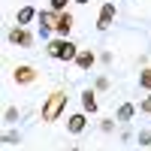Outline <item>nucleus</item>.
Returning <instances> with one entry per match:
<instances>
[{"instance_id": "obj_1", "label": "nucleus", "mask_w": 151, "mask_h": 151, "mask_svg": "<svg viewBox=\"0 0 151 151\" xmlns=\"http://www.w3.org/2000/svg\"><path fill=\"white\" fill-rule=\"evenodd\" d=\"M64 109H67V94H64V91H55V94L42 103V121H58Z\"/></svg>"}, {"instance_id": "obj_2", "label": "nucleus", "mask_w": 151, "mask_h": 151, "mask_svg": "<svg viewBox=\"0 0 151 151\" xmlns=\"http://www.w3.org/2000/svg\"><path fill=\"white\" fill-rule=\"evenodd\" d=\"M48 55H52L55 60H76V58H79V48H76L70 40L58 36V40L48 42Z\"/></svg>"}, {"instance_id": "obj_3", "label": "nucleus", "mask_w": 151, "mask_h": 151, "mask_svg": "<svg viewBox=\"0 0 151 151\" xmlns=\"http://www.w3.org/2000/svg\"><path fill=\"white\" fill-rule=\"evenodd\" d=\"M112 21H115V3H103L100 15H97V30H109Z\"/></svg>"}, {"instance_id": "obj_4", "label": "nucleus", "mask_w": 151, "mask_h": 151, "mask_svg": "<svg viewBox=\"0 0 151 151\" xmlns=\"http://www.w3.org/2000/svg\"><path fill=\"white\" fill-rule=\"evenodd\" d=\"M85 115H88V112H76V115H70V118H67V130H70V133H82V130L88 127V118H85Z\"/></svg>"}, {"instance_id": "obj_5", "label": "nucleus", "mask_w": 151, "mask_h": 151, "mask_svg": "<svg viewBox=\"0 0 151 151\" xmlns=\"http://www.w3.org/2000/svg\"><path fill=\"white\" fill-rule=\"evenodd\" d=\"M15 82H18V85H30V82H36V70L27 67V64L15 67Z\"/></svg>"}, {"instance_id": "obj_6", "label": "nucleus", "mask_w": 151, "mask_h": 151, "mask_svg": "<svg viewBox=\"0 0 151 151\" xmlns=\"http://www.w3.org/2000/svg\"><path fill=\"white\" fill-rule=\"evenodd\" d=\"M58 21H60V12H55V9L40 12V27H58Z\"/></svg>"}, {"instance_id": "obj_7", "label": "nucleus", "mask_w": 151, "mask_h": 151, "mask_svg": "<svg viewBox=\"0 0 151 151\" xmlns=\"http://www.w3.org/2000/svg\"><path fill=\"white\" fill-rule=\"evenodd\" d=\"M9 42H15V45H30L33 40H30V33H27V30H24L21 24H18L15 30H9Z\"/></svg>"}, {"instance_id": "obj_8", "label": "nucleus", "mask_w": 151, "mask_h": 151, "mask_svg": "<svg viewBox=\"0 0 151 151\" xmlns=\"http://www.w3.org/2000/svg\"><path fill=\"white\" fill-rule=\"evenodd\" d=\"M73 30V15H70V12H60V21H58V27H55V33L58 36H64V40H67V33Z\"/></svg>"}, {"instance_id": "obj_9", "label": "nucleus", "mask_w": 151, "mask_h": 151, "mask_svg": "<svg viewBox=\"0 0 151 151\" xmlns=\"http://www.w3.org/2000/svg\"><path fill=\"white\" fill-rule=\"evenodd\" d=\"M94 52H88V48H82V52H79V58H76V67H79V70H91L94 67Z\"/></svg>"}, {"instance_id": "obj_10", "label": "nucleus", "mask_w": 151, "mask_h": 151, "mask_svg": "<svg viewBox=\"0 0 151 151\" xmlns=\"http://www.w3.org/2000/svg\"><path fill=\"white\" fill-rule=\"evenodd\" d=\"M36 15H40V12H36L33 6H21V9L15 12V21H18V24H30Z\"/></svg>"}, {"instance_id": "obj_11", "label": "nucleus", "mask_w": 151, "mask_h": 151, "mask_svg": "<svg viewBox=\"0 0 151 151\" xmlns=\"http://www.w3.org/2000/svg\"><path fill=\"white\" fill-rule=\"evenodd\" d=\"M82 112H97V94L88 88V91H82Z\"/></svg>"}, {"instance_id": "obj_12", "label": "nucleus", "mask_w": 151, "mask_h": 151, "mask_svg": "<svg viewBox=\"0 0 151 151\" xmlns=\"http://www.w3.org/2000/svg\"><path fill=\"white\" fill-rule=\"evenodd\" d=\"M133 115H136V106H133V103H124V106L118 109V121H130Z\"/></svg>"}, {"instance_id": "obj_13", "label": "nucleus", "mask_w": 151, "mask_h": 151, "mask_svg": "<svg viewBox=\"0 0 151 151\" xmlns=\"http://www.w3.org/2000/svg\"><path fill=\"white\" fill-rule=\"evenodd\" d=\"M139 88L151 91V70H142V73H139Z\"/></svg>"}, {"instance_id": "obj_14", "label": "nucleus", "mask_w": 151, "mask_h": 151, "mask_svg": "<svg viewBox=\"0 0 151 151\" xmlns=\"http://www.w3.org/2000/svg\"><path fill=\"white\" fill-rule=\"evenodd\" d=\"M15 118H18V109H12V106H9V109L3 112V121H6V124H12Z\"/></svg>"}, {"instance_id": "obj_15", "label": "nucleus", "mask_w": 151, "mask_h": 151, "mask_svg": "<svg viewBox=\"0 0 151 151\" xmlns=\"http://www.w3.org/2000/svg\"><path fill=\"white\" fill-rule=\"evenodd\" d=\"M67 3H70V0H52V9L55 12H67Z\"/></svg>"}, {"instance_id": "obj_16", "label": "nucleus", "mask_w": 151, "mask_h": 151, "mask_svg": "<svg viewBox=\"0 0 151 151\" xmlns=\"http://www.w3.org/2000/svg\"><path fill=\"white\" fill-rule=\"evenodd\" d=\"M139 112H145V115H151V97H145L139 103Z\"/></svg>"}, {"instance_id": "obj_17", "label": "nucleus", "mask_w": 151, "mask_h": 151, "mask_svg": "<svg viewBox=\"0 0 151 151\" xmlns=\"http://www.w3.org/2000/svg\"><path fill=\"white\" fill-rule=\"evenodd\" d=\"M139 145H151V130H142L139 133Z\"/></svg>"}, {"instance_id": "obj_18", "label": "nucleus", "mask_w": 151, "mask_h": 151, "mask_svg": "<svg viewBox=\"0 0 151 151\" xmlns=\"http://www.w3.org/2000/svg\"><path fill=\"white\" fill-rule=\"evenodd\" d=\"M3 142H6V145H15V142H18V133H6Z\"/></svg>"}, {"instance_id": "obj_19", "label": "nucleus", "mask_w": 151, "mask_h": 151, "mask_svg": "<svg viewBox=\"0 0 151 151\" xmlns=\"http://www.w3.org/2000/svg\"><path fill=\"white\" fill-rule=\"evenodd\" d=\"M73 3H82V6H85V3H91V0H73Z\"/></svg>"}]
</instances>
